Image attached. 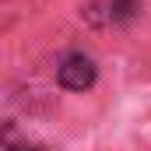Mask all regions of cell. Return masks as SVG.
I'll return each mask as SVG.
<instances>
[{
	"mask_svg": "<svg viewBox=\"0 0 151 151\" xmlns=\"http://www.w3.org/2000/svg\"><path fill=\"white\" fill-rule=\"evenodd\" d=\"M95 77H99L95 60L84 56V53H74V56H67V60L60 63V84H63L67 91H84V88H91Z\"/></svg>",
	"mask_w": 151,
	"mask_h": 151,
	"instance_id": "1",
	"label": "cell"
}]
</instances>
